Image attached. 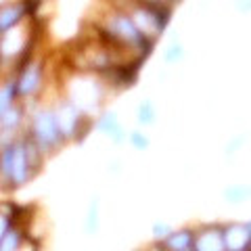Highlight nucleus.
Instances as JSON below:
<instances>
[{
  "instance_id": "nucleus-1",
  "label": "nucleus",
  "mask_w": 251,
  "mask_h": 251,
  "mask_svg": "<svg viewBox=\"0 0 251 251\" xmlns=\"http://www.w3.org/2000/svg\"><path fill=\"white\" fill-rule=\"evenodd\" d=\"M36 147L31 143L13 145L4 149L2 157H0V170L2 174L11 180L13 184H23L29 178L31 170L36 168Z\"/></svg>"
},
{
  "instance_id": "nucleus-2",
  "label": "nucleus",
  "mask_w": 251,
  "mask_h": 251,
  "mask_svg": "<svg viewBox=\"0 0 251 251\" xmlns=\"http://www.w3.org/2000/svg\"><path fill=\"white\" fill-rule=\"evenodd\" d=\"M61 128H59V122H57V113L52 111H40L36 113L34 117V138L36 143L49 149L52 145H57L61 140Z\"/></svg>"
},
{
  "instance_id": "nucleus-3",
  "label": "nucleus",
  "mask_w": 251,
  "mask_h": 251,
  "mask_svg": "<svg viewBox=\"0 0 251 251\" xmlns=\"http://www.w3.org/2000/svg\"><path fill=\"white\" fill-rule=\"evenodd\" d=\"M193 251H226L222 226H205L195 234Z\"/></svg>"
},
{
  "instance_id": "nucleus-4",
  "label": "nucleus",
  "mask_w": 251,
  "mask_h": 251,
  "mask_svg": "<svg viewBox=\"0 0 251 251\" xmlns=\"http://www.w3.org/2000/svg\"><path fill=\"white\" fill-rule=\"evenodd\" d=\"M226 251H251V232L247 224H228L224 226Z\"/></svg>"
},
{
  "instance_id": "nucleus-5",
  "label": "nucleus",
  "mask_w": 251,
  "mask_h": 251,
  "mask_svg": "<svg viewBox=\"0 0 251 251\" xmlns=\"http://www.w3.org/2000/svg\"><path fill=\"white\" fill-rule=\"evenodd\" d=\"M80 111L74 107V105H63L57 113V122H59V128H61V134L63 136H74L77 126H80Z\"/></svg>"
},
{
  "instance_id": "nucleus-6",
  "label": "nucleus",
  "mask_w": 251,
  "mask_h": 251,
  "mask_svg": "<svg viewBox=\"0 0 251 251\" xmlns=\"http://www.w3.org/2000/svg\"><path fill=\"white\" fill-rule=\"evenodd\" d=\"M195 234L191 230H174L170 237L161 243L166 251H193Z\"/></svg>"
},
{
  "instance_id": "nucleus-7",
  "label": "nucleus",
  "mask_w": 251,
  "mask_h": 251,
  "mask_svg": "<svg viewBox=\"0 0 251 251\" xmlns=\"http://www.w3.org/2000/svg\"><path fill=\"white\" fill-rule=\"evenodd\" d=\"M99 130L103 132V134H107L111 140H115V143H122L124 140V128L120 126V122L115 120L113 113H107L99 120Z\"/></svg>"
},
{
  "instance_id": "nucleus-8",
  "label": "nucleus",
  "mask_w": 251,
  "mask_h": 251,
  "mask_svg": "<svg viewBox=\"0 0 251 251\" xmlns=\"http://www.w3.org/2000/svg\"><path fill=\"white\" fill-rule=\"evenodd\" d=\"M38 84H40V67L38 65H29L25 72H23L21 80L17 82V92L21 94H29L38 88Z\"/></svg>"
},
{
  "instance_id": "nucleus-9",
  "label": "nucleus",
  "mask_w": 251,
  "mask_h": 251,
  "mask_svg": "<svg viewBox=\"0 0 251 251\" xmlns=\"http://www.w3.org/2000/svg\"><path fill=\"white\" fill-rule=\"evenodd\" d=\"M21 247V232L19 230H9L0 241V251H17Z\"/></svg>"
},
{
  "instance_id": "nucleus-10",
  "label": "nucleus",
  "mask_w": 251,
  "mask_h": 251,
  "mask_svg": "<svg viewBox=\"0 0 251 251\" xmlns=\"http://www.w3.org/2000/svg\"><path fill=\"white\" fill-rule=\"evenodd\" d=\"M21 122V111L17 107H9V111H6L2 115V120H0V124H2V128L6 130H13V128H17Z\"/></svg>"
},
{
  "instance_id": "nucleus-11",
  "label": "nucleus",
  "mask_w": 251,
  "mask_h": 251,
  "mask_svg": "<svg viewBox=\"0 0 251 251\" xmlns=\"http://www.w3.org/2000/svg\"><path fill=\"white\" fill-rule=\"evenodd\" d=\"M15 90H17V84H9L2 92H0V120H2V115L9 111V107H13L11 105V99H13V92Z\"/></svg>"
},
{
  "instance_id": "nucleus-12",
  "label": "nucleus",
  "mask_w": 251,
  "mask_h": 251,
  "mask_svg": "<svg viewBox=\"0 0 251 251\" xmlns=\"http://www.w3.org/2000/svg\"><path fill=\"white\" fill-rule=\"evenodd\" d=\"M138 122L143 126H151L155 122V109L149 100H145V103L138 107Z\"/></svg>"
},
{
  "instance_id": "nucleus-13",
  "label": "nucleus",
  "mask_w": 251,
  "mask_h": 251,
  "mask_svg": "<svg viewBox=\"0 0 251 251\" xmlns=\"http://www.w3.org/2000/svg\"><path fill=\"white\" fill-rule=\"evenodd\" d=\"M19 19V11L17 9H9V11H2L0 13V29H6L11 27L15 21Z\"/></svg>"
},
{
  "instance_id": "nucleus-14",
  "label": "nucleus",
  "mask_w": 251,
  "mask_h": 251,
  "mask_svg": "<svg viewBox=\"0 0 251 251\" xmlns=\"http://www.w3.org/2000/svg\"><path fill=\"white\" fill-rule=\"evenodd\" d=\"M172 232H174V228H172V226H170V224L157 222V224L153 226V237H155L157 241H159V243H163V241H166V239L170 237V234H172Z\"/></svg>"
},
{
  "instance_id": "nucleus-15",
  "label": "nucleus",
  "mask_w": 251,
  "mask_h": 251,
  "mask_svg": "<svg viewBox=\"0 0 251 251\" xmlns=\"http://www.w3.org/2000/svg\"><path fill=\"white\" fill-rule=\"evenodd\" d=\"M245 197H247V188H243V186H230L226 191V199L230 203H241V201H245Z\"/></svg>"
},
{
  "instance_id": "nucleus-16",
  "label": "nucleus",
  "mask_w": 251,
  "mask_h": 251,
  "mask_svg": "<svg viewBox=\"0 0 251 251\" xmlns=\"http://www.w3.org/2000/svg\"><path fill=\"white\" fill-rule=\"evenodd\" d=\"M130 140H132V145H134L136 149H145V147L149 145V140H147L143 134H140V132H134V134L130 136Z\"/></svg>"
},
{
  "instance_id": "nucleus-17",
  "label": "nucleus",
  "mask_w": 251,
  "mask_h": 251,
  "mask_svg": "<svg viewBox=\"0 0 251 251\" xmlns=\"http://www.w3.org/2000/svg\"><path fill=\"white\" fill-rule=\"evenodd\" d=\"M180 57H182V49H180V46H176V44L166 52V61H170V63H172V61H178Z\"/></svg>"
},
{
  "instance_id": "nucleus-18",
  "label": "nucleus",
  "mask_w": 251,
  "mask_h": 251,
  "mask_svg": "<svg viewBox=\"0 0 251 251\" xmlns=\"http://www.w3.org/2000/svg\"><path fill=\"white\" fill-rule=\"evenodd\" d=\"M9 232V222H6V218L0 216V241H2V237Z\"/></svg>"
},
{
  "instance_id": "nucleus-19",
  "label": "nucleus",
  "mask_w": 251,
  "mask_h": 251,
  "mask_svg": "<svg viewBox=\"0 0 251 251\" xmlns=\"http://www.w3.org/2000/svg\"><path fill=\"white\" fill-rule=\"evenodd\" d=\"M247 226H249V232H251V222H247Z\"/></svg>"
},
{
  "instance_id": "nucleus-20",
  "label": "nucleus",
  "mask_w": 251,
  "mask_h": 251,
  "mask_svg": "<svg viewBox=\"0 0 251 251\" xmlns=\"http://www.w3.org/2000/svg\"><path fill=\"white\" fill-rule=\"evenodd\" d=\"M161 251H166V249H163V247H161Z\"/></svg>"
}]
</instances>
